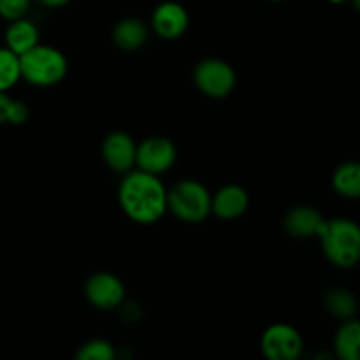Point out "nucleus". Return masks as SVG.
<instances>
[{"instance_id": "nucleus-1", "label": "nucleus", "mask_w": 360, "mask_h": 360, "mask_svg": "<svg viewBox=\"0 0 360 360\" xmlns=\"http://www.w3.org/2000/svg\"><path fill=\"white\" fill-rule=\"evenodd\" d=\"M120 204L137 224H155L167 210V190L160 179L146 171H134L123 178Z\"/></svg>"}, {"instance_id": "nucleus-2", "label": "nucleus", "mask_w": 360, "mask_h": 360, "mask_svg": "<svg viewBox=\"0 0 360 360\" xmlns=\"http://www.w3.org/2000/svg\"><path fill=\"white\" fill-rule=\"evenodd\" d=\"M323 252L327 259L338 267H354L360 257V229L355 221L347 218L326 220L322 232Z\"/></svg>"}, {"instance_id": "nucleus-3", "label": "nucleus", "mask_w": 360, "mask_h": 360, "mask_svg": "<svg viewBox=\"0 0 360 360\" xmlns=\"http://www.w3.org/2000/svg\"><path fill=\"white\" fill-rule=\"evenodd\" d=\"M21 77L35 86H51L60 83L67 74V58L51 46L35 44L20 55Z\"/></svg>"}, {"instance_id": "nucleus-4", "label": "nucleus", "mask_w": 360, "mask_h": 360, "mask_svg": "<svg viewBox=\"0 0 360 360\" xmlns=\"http://www.w3.org/2000/svg\"><path fill=\"white\" fill-rule=\"evenodd\" d=\"M167 207L186 224H200L211 213V195L206 186L186 179L167 192Z\"/></svg>"}, {"instance_id": "nucleus-5", "label": "nucleus", "mask_w": 360, "mask_h": 360, "mask_svg": "<svg viewBox=\"0 0 360 360\" xmlns=\"http://www.w3.org/2000/svg\"><path fill=\"white\" fill-rule=\"evenodd\" d=\"M197 88L207 97L221 98L227 97L236 86V72L227 62L210 58L200 62L193 72Z\"/></svg>"}, {"instance_id": "nucleus-6", "label": "nucleus", "mask_w": 360, "mask_h": 360, "mask_svg": "<svg viewBox=\"0 0 360 360\" xmlns=\"http://www.w3.org/2000/svg\"><path fill=\"white\" fill-rule=\"evenodd\" d=\"M262 352L271 360H295L302 352V338L287 323H274L262 334Z\"/></svg>"}, {"instance_id": "nucleus-7", "label": "nucleus", "mask_w": 360, "mask_h": 360, "mask_svg": "<svg viewBox=\"0 0 360 360\" xmlns=\"http://www.w3.org/2000/svg\"><path fill=\"white\" fill-rule=\"evenodd\" d=\"M176 160V148L165 137H150L143 141L136 150V164L141 171L150 174H162L169 171Z\"/></svg>"}, {"instance_id": "nucleus-8", "label": "nucleus", "mask_w": 360, "mask_h": 360, "mask_svg": "<svg viewBox=\"0 0 360 360\" xmlns=\"http://www.w3.org/2000/svg\"><path fill=\"white\" fill-rule=\"evenodd\" d=\"M86 297L97 308L112 309L122 304L125 297V287L115 274L97 273L88 280Z\"/></svg>"}, {"instance_id": "nucleus-9", "label": "nucleus", "mask_w": 360, "mask_h": 360, "mask_svg": "<svg viewBox=\"0 0 360 360\" xmlns=\"http://www.w3.org/2000/svg\"><path fill=\"white\" fill-rule=\"evenodd\" d=\"M151 27L160 37L178 39L188 27V13L178 2H172V0L162 2L155 7Z\"/></svg>"}, {"instance_id": "nucleus-10", "label": "nucleus", "mask_w": 360, "mask_h": 360, "mask_svg": "<svg viewBox=\"0 0 360 360\" xmlns=\"http://www.w3.org/2000/svg\"><path fill=\"white\" fill-rule=\"evenodd\" d=\"M136 143L125 132L109 134L102 144V155L105 164L118 172H127L136 164Z\"/></svg>"}, {"instance_id": "nucleus-11", "label": "nucleus", "mask_w": 360, "mask_h": 360, "mask_svg": "<svg viewBox=\"0 0 360 360\" xmlns=\"http://www.w3.org/2000/svg\"><path fill=\"white\" fill-rule=\"evenodd\" d=\"M248 193L238 185H229L211 197V211L221 220H234L248 210Z\"/></svg>"}, {"instance_id": "nucleus-12", "label": "nucleus", "mask_w": 360, "mask_h": 360, "mask_svg": "<svg viewBox=\"0 0 360 360\" xmlns=\"http://www.w3.org/2000/svg\"><path fill=\"white\" fill-rule=\"evenodd\" d=\"M326 220L309 206H297L285 217V229L294 238H313L322 232Z\"/></svg>"}, {"instance_id": "nucleus-13", "label": "nucleus", "mask_w": 360, "mask_h": 360, "mask_svg": "<svg viewBox=\"0 0 360 360\" xmlns=\"http://www.w3.org/2000/svg\"><path fill=\"white\" fill-rule=\"evenodd\" d=\"M35 44H39V30L30 20L20 18V20L11 21L6 30V48L20 56Z\"/></svg>"}, {"instance_id": "nucleus-14", "label": "nucleus", "mask_w": 360, "mask_h": 360, "mask_svg": "<svg viewBox=\"0 0 360 360\" xmlns=\"http://www.w3.org/2000/svg\"><path fill=\"white\" fill-rule=\"evenodd\" d=\"M146 27H144L143 21L136 20V18H125V20H122L115 27V32H112L115 44L120 49H125V51H136V49H139L146 42Z\"/></svg>"}, {"instance_id": "nucleus-15", "label": "nucleus", "mask_w": 360, "mask_h": 360, "mask_svg": "<svg viewBox=\"0 0 360 360\" xmlns=\"http://www.w3.org/2000/svg\"><path fill=\"white\" fill-rule=\"evenodd\" d=\"M360 345V326L357 320H350L338 330L336 354L341 360H357Z\"/></svg>"}, {"instance_id": "nucleus-16", "label": "nucleus", "mask_w": 360, "mask_h": 360, "mask_svg": "<svg viewBox=\"0 0 360 360\" xmlns=\"http://www.w3.org/2000/svg\"><path fill=\"white\" fill-rule=\"evenodd\" d=\"M334 188L338 193L348 199H355L360 195V165L357 162H347L336 169L333 176Z\"/></svg>"}, {"instance_id": "nucleus-17", "label": "nucleus", "mask_w": 360, "mask_h": 360, "mask_svg": "<svg viewBox=\"0 0 360 360\" xmlns=\"http://www.w3.org/2000/svg\"><path fill=\"white\" fill-rule=\"evenodd\" d=\"M20 77V56L9 48H0V91L11 90Z\"/></svg>"}, {"instance_id": "nucleus-18", "label": "nucleus", "mask_w": 360, "mask_h": 360, "mask_svg": "<svg viewBox=\"0 0 360 360\" xmlns=\"http://www.w3.org/2000/svg\"><path fill=\"white\" fill-rule=\"evenodd\" d=\"M326 306L333 315L340 316V319H352L357 311V302L355 297L345 288H334L327 294L326 297Z\"/></svg>"}, {"instance_id": "nucleus-19", "label": "nucleus", "mask_w": 360, "mask_h": 360, "mask_svg": "<svg viewBox=\"0 0 360 360\" xmlns=\"http://www.w3.org/2000/svg\"><path fill=\"white\" fill-rule=\"evenodd\" d=\"M77 360H112L115 359V348L102 340L88 341L77 352Z\"/></svg>"}, {"instance_id": "nucleus-20", "label": "nucleus", "mask_w": 360, "mask_h": 360, "mask_svg": "<svg viewBox=\"0 0 360 360\" xmlns=\"http://www.w3.org/2000/svg\"><path fill=\"white\" fill-rule=\"evenodd\" d=\"M30 9V0H0V18L7 21L20 20Z\"/></svg>"}, {"instance_id": "nucleus-21", "label": "nucleus", "mask_w": 360, "mask_h": 360, "mask_svg": "<svg viewBox=\"0 0 360 360\" xmlns=\"http://www.w3.org/2000/svg\"><path fill=\"white\" fill-rule=\"evenodd\" d=\"M28 118V109L23 102L20 101H14L11 102V108H9V118H7V123L11 125H21V123L27 122Z\"/></svg>"}, {"instance_id": "nucleus-22", "label": "nucleus", "mask_w": 360, "mask_h": 360, "mask_svg": "<svg viewBox=\"0 0 360 360\" xmlns=\"http://www.w3.org/2000/svg\"><path fill=\"white\" fill-rule=\"evenodd\" d=\"M11 102H13V98H11L6 91H0V125H2V123H7Z\"/></svg>"}, {"instance_id": "nucleus-23", "label": "nucleus", "mask_w": 360, "mask_h": 360, "mask_svg": "<svg viewBox=\"0 0 360 360\" xmlns=\"http://www.w3.org/2000/svg\"><path fill=\"white\" fill-rule=\"evenodd\" d=\"M37 2L46 7H62L65 6V4H69L70 0H37Z\"/></svg>"}, {"instance_id": "nucleus-24", "label": "nucleus", "mask_w": 360, "mask_h": 360, "mask_svg": "<svg viewBox=\"0 0 360 360\" xmlns=\"http://www.w3.org/2000/svg\"><path fill=\"white\" fill-rule=\"evenodd\" d=\"M330 4H336V6H340V4H345V2H350V0H329Z\"/></svg>"}, {"instance_id": "nucleus-25", "label": "nucleus", "mask_w": 360, "mask_h": 360, "mask_svg": "<svg viewBox=\"0 0 360 360\" xmlns=\"http://www.w3.org/2000/svg\"><path fill=\"white\" fill-rule=\"evenodd\" d=\"M271 2H281V0H271Z\"/></svg>"}]
</instances>
